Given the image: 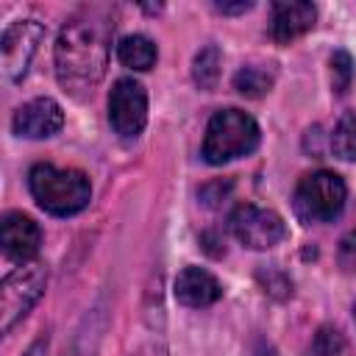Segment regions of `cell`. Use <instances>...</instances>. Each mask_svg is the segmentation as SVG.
Returning a JSON list of instances; mask_svg holds the SVG:
<instances>
[{
	"instance_id": "1",
	"label": "cell",
	"mask_w": 356,
	"mask_h": 356,
	"mask_svg": "<svg viewBox=\"0 0 356 356\" xmlns=\"http://www.w3.org/2000/svg\"><path fill=\"white\" fill-rule=\"evenodd\" d=\"M111 22L97 14L72 17L56 39V75L64 92L83 100L95 92L108 64Z\"/></svg>"
},
{
	"instance_id": "2",
	"label": "cell",
	"mask_w": 356,
	"mask_h": 356,
	"mask_svg": "<svg viewBox=\"0 0 356 356\" xmlns=\"http://www.w3.org/2000/svg\"><path fill=\"white\" fill-rule=\"evenodd\" d=\"M28 189L39 209L56 217H70L86 209L92 197L89 178L81 170H58L53 164H36L28 172Z\"/></svg>"
},
{
	"instance_id": "3",
	"label": "cell",
	"mask_w": 356,
	"mask_h": 356,
	"mask_svg": "<svg viewBox=\"0 0 356 356\" xmlns=\"http://www.w3.org/2000/svg\"><path fill=\"white\" fill-rule=\"evenodd\" d=\"M259 145V125L250 114L239 108H222L217 111L203 136V159L209 164H225L231 159L253 153Z\"/></svg>"
},
{
	"instance_id": "4",
	"label": "cell",
	"mask_w": 356,
	"mask_h": 356,
	"mask_svg": "<svg viewBox=\"0 0 356 356\" xmlns=\"http://www.w3.org/2000/svg\"><path fill=\"white\" fill-rule=\"evenodd\" d=\"M348 200V186L337 172L317 170L300 178L295 186V211L303 222H328L334 220Z\"/></svg>"
},
{
	"instance_id": "5",
	"label": "cell",
	"mask_w": 356,
	"mask_h": 356,
	"mask_svg": "<svg viewBox=\"0 0 356 356\" xmlns=\"http://www.w3.org/2000/svg\"><path fill=\"white\" fill-rule=\"evenodd\" d=\"M47 284L44 264H22L11 275H6L0 286V331L8 334L42 298Z\"/></svg>"
},
{
	"instance_id": "6",
	"label": "cell",
	"mask_w": 356,
	"mask_h": 356,
	"mask_svg": "<svg viewBox=\"0 0 356 356\" xmlns=\"http://www.w3.org/2000/svg\"><path fill=\"white\" fill-rule=\"evenodd\" d=\"M228 228L250 250H267V248L278 245L286 236L284 220L275 211L261 209V206H253V203L236 206L231 211V217H228Z\"/></svg>"
},
{
	"instance_id": "7",
	"label": "cell",
	"mask_w": 356,
	"mask_h": 356,
	"mask_svg": "<svg viewBox=\"0 0 356 356\" xmlns=\"http://www.w3.org/2000/svg\"><path fill=\"white\" fill-rule=\"evenodd\" d=\"M42 36H44V25L39 19H17L3 31L0 53H3V75H6V81L25 78Z\"/></svg>"
},
{
	"instance_id": "8",
	"label": "cell",
	"mask_w": 356,
	"mask_h": 356,
	"mask_svg": "<svg viewBox=\"0 0 356 356\" xmlns=\"http://www.w3.org/2000/svg\"><path fill=\"white\" fill-rule=\"evenodd\" d=\"M108 122L120 136H139L147 122V92L134 78H120L108 95Z\"/></svg>"
},
{
	"instance_id": "9",
	"label": "cell",
	"mask_w": 356,
	"mask_h": 356,
	"mask_svg": "<svg viewBox=\"0 0 356 356\" xmlns=\"http://www.w3.org/2000/svg\"><path fill=\"white\" fill-rule=\"evenodd\" d=\"M64 125V111L53 97H36L14 111L11 128L17 136L25 139H47L58 134Z\"/></svg>"
},
{
	"instance_id": "10",
	"label": "cell",
	"mask_w": 356,
	"mask_h": 356,
	"mask_svg": "<svg viewBox=\"0 0 356 356\" xmlns=\"http://www.w3.org/2000/svg\"><path fill=\"white\" fill-rule=\"evenodd\" d=\"M0 236H3V253L19 264H28L39 253V245H42L39 225L22 211H8L3 217Z\"/></svg>"
},
{
	"instance_id": "11",
	"label": "cell",
	"mask_w": 356,
	"mask_h": 356,
	"mask_svg": "<svg viewBox=\"0 0 356 356\" xmlns=\"http://www.w3.org/2000/svg\"><path fill=\"white\" fill-rule=\"evenodd\" d=\"M175 300L181 306H189V309H203V306H211L214 300H220L222 295V286L220 281L203 270V267H184L175 278Z\"/></svg>"
},
{
	"instance_id": "12",
	"label": "cell",
	"mask_w": 356,
	"mask_h": 356,
	"mask_svg": "<svg viewBox=\"0 0 356 356\" xmlns=\"http://www.w3.org/2000/svg\"><path fill=\"white\" fill-rule=\"evenodd\" d=\"M314 19H317V8L312 3H303V0L275 3L273 17H270V33L278 44H286V42L303 36L306 31H312Z\"/></svg>"
},
{
	"instance_id": "13",
	"label": "cell",
	"mask_w": 356,
	"mask_h": 356,
	"mask_svg": "<svg viewBox=\"0 0 356 356\" xmlns=\"http://www.w3.org/2000/svg\"><path fill=\"white\" fill-rule=\"evenodd\" d=\"M156 44L147 39V36H142V33H134V36H125V39H120V44H117V58H120V64L122 67H128V70H150L153 64H156Z\"/></svg>"
},
{
	"instance_id": "14",
	"label": "cell",
	"mask_w": 356,
	"mask_h": 356,
	"mask_svg": "<svg viewBox=\"0 0 356 356\" xmlns=\"http://www.w3.org/2000/svg\"><path fill=\"white\" fill-rule=\"evenodd\" d=\"M192 78L206 92L217 86V81H220V50L214 44H206L195 56V61H192Z\"/></svg>"
},
{
	"instance_id": "15",
	"label": "cell",
	"mask_w": 356,
	"mask_h": 356,
	"mask_svg": "<svg viewBox=\"0 0 356 356\" xmlns=\"http://www.w3.org/2000/svg\"><path fill=\"white\" fill-rule=\"evenodd\" d=\"M331 150L342 161H356V114L345 111L331 134Z\"/></svg>"
},
{
	"instance_id": "16",
	"label": "cell",
	"mask_w": 356,
	"mask_h": 356,
	"mask_svg": "<svg viewBox=\"0 0 356 356\" xmlns=\"http://www.w3.org/2000/svg\"><path fill=\"white\" fill-rule=\"evenodd\" d=\"M270 86H273V75H267L259 67H242L234 75V89L245 97H261L270 92Z\"/></svg>"
},
{
	"instance_id": "17",
	"label": "cell",
	"mask_w": 356,
	"mask_h": 356,
	"mask_svg": "<svg viewBox=\"0 0 356 356\" xmlns=\"http://www.w3.org/2000/svg\"><path fill=\"white\" fill-rule=\"evenodd\" d=\"M350 81H353V61H350V56L345 50H337L331 56V86H334V92L345 95Z\"/></svg>"
},
{
	"instance_id": "18",
	"label": "cell",
	"mask_w": 356,
	"mask_h": 356,
	"mask_svg": "<svg viewBox=\"0 0 356 356\" xmlns=\"http://www.w3.org/2000/svg\"><path fill=\"white\" fill-rule=\"evenodd\" d=\"M314 356H337L345 350V339L337 328H320L317 337H314V345H312Z\"/></svg>"
},
{
	"instance_id": "19",
	"label": "cell",
	"mask_w": 356,
	"mask_h": 356,
	"mask_svg": "<svg viewBox=\"0 0 356 356\" xmlns=\"http://www.w3.org/2000/svg\"><path fill=\"white\" fill-rule=\"evenodd\" d=\"M339 264L345 270H356V231H350L342 242H339Z\"/></svg>"
},
{
	"instance_id": "20",
	"label": "cell",
	"mask_w": 356,
	"mask_h": 356,
	"mask_svg": "<svg viewBox=\"0 0 356 356\" xmlns=\"http://www.w3.org/2000/svg\"><path fill=\"white\" fill-rule=\"evenodd\" d=\"M250 8V3H217V11H222V14H236V11H248Z\"/></svg>"
},
{
	"instance_id": "21",
	"label": "cell",
	"mask_w": 356,
	"mask_h": 356,
	"mask_svg": "<svg viewBox=\"0 0 356 356\" xmlns=\"http://www.w3.org/2000/svg\"><path fill=\"white\" fill-rule=\"evenodd\" d=\"M44 350H47V337H39L22 356H44Z\"/></svg>"
}]
</instances>
